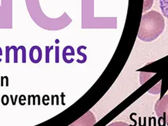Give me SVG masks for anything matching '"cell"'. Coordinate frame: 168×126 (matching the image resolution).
Masks as SVG:
<instances>
[{
	"label": "cell",
	"mask_w": 168,
	"mask_h": 126,
	"mask_svg": "<svg viewBox=\"0 0 168 126\" xmlns=\"http://www.w3.org/2000/svg\"><path fill=\"white\" fill-rule=\"evenodd\" d=\"M165 25L163 16L156 11H150L142 15L137 37L142 42H153L163 33Z\"/></svg>",
	"instance_id": "6da1fadb"
},
{
	"label": "cell",
	"mask_w": 168,
	"mask_h": 126,
	"mask_svg": "<svg viewBox=\"0 0 168 126\" xmlns=\"http://www.w3.org/2000/svg\"><path fill=\"white\" fill-rule=\"evenodd\" d=\"M155 112L159 118V124L168 125V94L156 101Z\"/></svg>",
	"instance_id": "7a4b0ae2"
},
{
	"label": "cell",
	"mask_w": 168,
	"mask_h": 126,
	"mask_svg": "<svg viewBox=\"0 0 168 126\" xmlns=\"http://www.w3.org/2000/svg\"><path fill=\"white\" fill-rule=\"evenodd\" d=\"M29 57L32 63H38L41 61L42 58V52L38 46H33L31 48L29 52Z\"/></svg>",
	"instance_id": "3957f363"
},
{
	"label": "cell",
	"mask_w": 168,
	"mask_h": 126,
	"mask_svg": "<svg viewBox=\"0 0 168 126\" xmlns=\"http://www.w3.org/2000/svg\"><path fill=\"white\" fill-rule=\"evenodd\" d=\"M160 7L162 14L168 19V0H160Z\"/></svg>",
	"instance_id": "277c9868"
},
{
	"label": "cell",
	"mask_w": 168,
	"mask_h": 126,
	"mask_svg": "<svg viewBox=\"0 0 168 126\" xmlns=\"http://www.w3.org/2000/svg\"><path fill=\"white\" fill-rule=\"evenodd\" d=\"M81 48H82V46H80L78 47L77 48V53H78V55H80L82 56V57H83V60L82 61H79V60H77V62H78L79 63H83L84 62H85L86 61V58H87V57H86V56L85 55V54H83V53H81Z\"/></svg>",
	"instance_id": "5b68a950"
},
{
	"label": "cell",
	"mask_w": 168,
	"mask_h": 126,
	"mask_svg": "<svg viewBox=\"0 0 168 126\" xmlns=\"http://www.w3.org/2000/svg\"><path fill=\"white\" fill-rule=\"evenodd\" d=\"M18 49H21V51H22V62L23 63H26V49H25V48L24 47V46H19L18 48Z\"/></svg>",
	"instance_id": "8992f818"
},
{
	"label": "cell",
	"mask_w": 168,
	"mask_h": 126,
	"mask_svg": "<svg viewBox=\"0 0 168 126\" xmlns=\"http://www.w3.org/2000/svg\"><path fill=\"white\" fill-rule=\"evenodd\" d=\"M46 55H45V62L47 63H48L49 62V52L52 48H53V46L49 48V47L46 46Z\"/></svg>",
	"instance_id": "52a82bcc"
},
{
	"label": "cell",
	"mask_w": 168,
	"mask_h": 126,
	"mask_svg": "<svg viewBox=\"0 0 168 126\" xmlns=\"http://www.w3.org/2000/svg\"><path fill=\"white\" fill-rule=\"evenodd\" d=\"M12 50V48L9 47H6V63H10V52Z\"/></svg>",
	"instance_id": "ba28073f"
},
{
	"label": "cell",
	"mask_w": 168,
	"mask_h": 126,
	"mask_svg": "<svg viewBox=\"0 0 168 126\" xmlns=\"http://www.w3.org/2000/svg\"><path fill=\"white\" fill-rule=\"evenodd\" d=\"M1 103L4 105H7L9 103V98L7 95H4L1 98Z\"/></svg>",
	"instance_id": "9c48e42d"
},
{
	"label": "cell",
	"mask_w": 168,
	"mask_h": 126,
	"mask_svg": "<svg viewBox=\"0 0 168 126\" xmlns=\"http://www.w3.org/2000/svg\"><path fill=\"white\" fill-rule=\"evenodd\" d=\"M5 80V81H6V86H7V87L9 86V78H8V77L7 76H1V86L2 87L4 86Z\"/></svg>",
	"instance_id": "30bf717a"
},
{
	"label": "cell",
	"mask_w": 168,
	"mask_h": 126,
	"mask_svg": "<svg viewBox=\"0 0 168 126\" xmlns=\"http://www.w3.org/2000/svg\"><path fill=\"white\" fill-rule=\"evenodd\" d=\"M18 98V95H15V99L13 98V95H10V98H11V101H12V105H16V101H17Z\"/></svg>",
	"instance_id": "8fae6325"
},
{
	"label": "cell",
	"mask_w": 168,
	"mask_h": 126,
	"mask_svg": "<svg viewBox=\"0 0 168 126\" xmlns=\"http://www.w3.org/2000/svg\"><path fill=\"white\" fill-rule=\"evenodd\" d=\"M26 100V99L25 96H24V95H21L19 97V102L20 105H22V101H25Z\"/></svg>",
	"instance_id": "7c38bea8"
},
{
	"label": "cell",
	"mask_w": 168,
	"mask_h": 126,
	"mask_svg": "<svg viewBox=\"0 0 168 126\" xmlns=\"http://www.w3.org/2000/svg\"><path fill=\"white\" fill-rule=\"evenodd\" d=\"M46 100H49V98H47V99H45V96H43V104H44V105H45V101Z\"/></svg>",
	"instance_id": "4fadbf2b"
},
{
	"label": "cell",
	"mask_w": 168,
	"mask_h": 126,
	"mask_svg": "<svg viewBox=\"0 0 168 126\" xmlns=\"http://www.w3.org/2000/svg\"><path fill=\"white\" fill-rule=\"evenodd\" d=\"M37 96H38V104L39 105H40V96L39 95H37Z\"/></svg>",
	"instance_id": "5bb4252c"
},
{
	"label": "cell",
	"mask_w": 168,
	"mask_h": 126,
	"mask_svg": "<svg viewBox=\"0 0 168 126\" xmlns=\"http://www.w3.org/2000/svg\"><path fill=\"white\" fill-rule=\"evenodd\" d=\"M30 98H31V96L28 95V105H30Z\"/></svg>",
	"instance_id": "9a60e30c"
},
{
	"label": "cell",
	"mask_w": 168,
	"mask_h": 126,
	"mask_svg": "<svg viewBox=\"0 0 168 126\" xmlns=\"http://www.w3.org/2000/svg\"><path fill=\"white\" fill-rule=\"evenodd\" d=\"M32 98H33V105H34L36 104V96H35L34 95H32Z\"/></svg>",
	"instance_id": "2e32d148"
},
{
	"label": "cell",
	"mask_w": 168,
	"mask_h": 126,
	"mask_svg": "<svg viewBox=\"0 0 168 126\" xmlns=\"http://www.w3.org/2000/svg\"><path fill=\"white\" fill-rule=\"evenodd\" d=\"M52 105H53L54 104V98H55V96H52Z\"/></svg>",
	"instance_id": "e0dca14e"
},
{
	"label": "cell",
	"mask_w": 168,
	"mask_h": 126,
	"mask_svg": "<svg viewBox=\"0 0 168 126\" xmlns=\"http://www.w3.org/2000/svg\"><path fill=\"white\" fill-rule=\"evenodd\" d=\"M0 56H2V50L1 47H0Z\"/></svg>",
	"instance_id": "ac0fdd59"
}]
</instances>
